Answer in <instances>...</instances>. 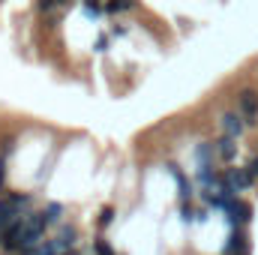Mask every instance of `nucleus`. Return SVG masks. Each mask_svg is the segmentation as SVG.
<instances>
[{"mask_svg":"<svg viewBox=\"0 0 258 255\" xmlns=\"http://www.w3.org/2000/svg\"><path fill=\"white\" fill-rule=\"evenodd\" d=\"M246 168H249V171H252V174L258 177V153H255V156H249V162H246Z\"/></svg>","mask_w":258,"mask_h":255,"instance_id":"17","label":"nucleus"},{"mask_svg":"<svg viewBox=\"0 0 258 255\" xmlns=\"http://www.w3.org/2000/svg\"><path fill=\"white\" fill-rule=\"evenodd\" d=\"M171 177H174V183H177V192H180V201H189L192 198V183H189V177L177 168V165H171Z\"/></svg>","mask_w":258,"mask_h":255,"instance_id":"8","label":"nucleus"},{"mask_svg":"<svg viewBox=\"0 0 258 255\" xmlns=\"http://www.w3.org/2000/svg\"><path fill=\"white\" fill-rule=\"evenodd\" d=\"M213 147H216V159H219V162H234V159H237V144H234V138L219 135V138L213 141Z\"/></svg>","mask_w":258,"mask_h":255,"instance_id":"7","label":"nucleus"},{"mask_svg":"<svg viewBox=\"0 0 258 255\" xmlns=\"http://www.w3.org/2000/svg\"><path fill=\"white\" fill-rule=\"evenodd\" d=\"M72 0H39V9L42 12H51V9H57V6H69Z\"/></svg>","mask_w":258,"mask_h":255,"instance_id":"13","label":"nucleus"},{"mask_svg":"<svg viewBox=\"0 0 258 255\" xmlns=\"http://www.w3.org/2000/svg\"><path fill=\"white\" fill-rule=\"evenodd\" d=\"M81 6H84V12H87L90 18L105 15V3H99V0H81Z\"/></svg>","mask_w":258,"mask_h":255,"instance_id":"11","label":"nucleus"},{"mask_svg":"<svg viewBox=\"0 0 258 255\" xmlns=\"http://www.w3.org/2000/svg\"><path fill=\"white\" fill-rule=\"evenodd\" d=\"M96 222H99V228H108V225L114 222V207H111V204H105V207L99 210V219H96Z\"/></svg>","mask_w":258,"mask_h":255,"instance_id":"12","label":"nucleus"},{"mask_svg":"<svg viewBox=\"0 0 258 255\" xmlns=\"http://www.w3.org/2000/svg\"><path fill=\"white\" fill-rule=\"evenodd\" d=\"M9 150H12V147H9ZM9 150H3V153H0V189H3V174H6V153H9Z\"/></svg>","mask_w":258,"mask_h":255,"instance_id":"16","label":"nucleus"},{"mask_svg":"<svg viewBox=\"0 0 258 255\" xmlns=\"http://www.w3.org/2000/svg\"><path fill=\"white\" fill-rule=\"evenodd\" d=\"M225 177H228V183L234 186V192H246L255 183V174H252L249 168H228Z\"/></svg>","mask_w":258,"mask_h":255,"instance_id":"6","label":"nucleus"},{"mask_svg":"<svg viewBox=\"0 0 258 255\" xmlns=\"http://www.w3.org/2000/svg\"><path fill=\"white\" fill-rule=\"evenodd\" d=\"M27 207H30V195L27 192H9L6 198H0V240H3V231L21 213H27Z\"/></svg>","mask_w":258,"mask_h":255,"instance_id":"1","label":"nucleus"},{"mask_svg":"<svg viewBox=\"0 0 258 255\" xmlns=\"http://www.w3.org/2000/svg\"><path fill=\"white\" fill-rule=\"evenodd\" d=\"M108 45H111L108 36H96V51H108Z\"/></svg>","mask_w":258,"mask_h":255,"instance_id":"15","label":"nucleus"},{"mask_svg":"<svg viewBox=\"0 0 258 255\" xmlns=\"http://www.w3.org/2000/svg\"><path fill=\"white\" fill-rule=\"evenodd\" d=\"M63 255H78V252H75V249H72V252H63Z\"/></svg>","mask_w":258,"mask_h":255,"instance_id":"18","label":"nucleus"},{"mask_svg":"<svg viewBox=\"0 0 258 255\" xmlns=\"http://www.w3.org/2000/svg\"><path fill=\"white\" fill-rule=\"evenodd\" d=\"M219 126H222V135H228V138H240L243 129H246V120H243L240 111H225V114L219 117Z\"/></svg>","mask_w":258,"mask_h":255,"instance_id":"4","label":"nucleus"},{"mask_svg":"<svg viewBox=\"0 0 258 255\" xmlns=\"http://www.w3.org/2000/svg\"><path fill=\"white\" fill-rule=\"evenodd\" d=\"M42 216H45V222L48 225H54V222H60V216H63V204H57V201H51L45 210H42Z\"/></svg>","mask_w":258,"mask_h":255,"instance_id":"9","label":"nucleus"},{"mask_svg":"<svg viewBox=\"0 0 258 255\" xmlns=\"http://www.w3.org/2000/svg\"><path fill=\"white\" fill-rule=\"evenodd\" d=\"M93 252H96V255H117L114 249H111V243H108V240H96V243H93Z\"/></svg>","mask_w":258,"mask_h":255,"instance_id":"14","label":"nucleus"},{"mask_svg":"<svg viewBox=\"0 0 258 255\" xmlns=\"http://www.w3.org/2000/svg\"><path fill=\"white\" fill-rule=\"evenodd\" d=\"M132 6H135V0H108L105 3V15H117V12L132 9Z\"/></svg>","mask_w":258,"mask_h":255,"instance_id":"10","label":"nucleus"},{"mask_svg":"<svg viewBox=\"0 0 258 255\" xmlns=\"http://www.w3.org/2000/svg\"><path fill=\"white\" fill-rule=\"evenodd\" d=\"M237 111L243 114L246 126H255L258 123V90H252V87L240 90V96H237Z\"/></svg>","mask_w":258,"mask_h":255,"instance_id":"3","label":"nucleus"},{"mask_svg":"<svg viewBox=\"0 0 258 255\" xmlns=\"http://www.w3.org/2000/svg\"><path fill=\"white\" fill-rule=\"evenodd\" d=\"M222 210H225V219L231 222V228H243L252 219V207L246 201H240V198H225Z\"/></svg>","mask_w":258,"mask_h":255,"instance_id":"2","label":"nucleus"},{"mask_svg":"<svg viewBox=\"0 0 258 255\" xmlns=\"http://www.w3.org/2000/svg\"><path fill=\"white\" fill-rule=\"evenodd\" d=\"M249 237H246V231L243 228H231V234H228V243H225V249L222 255H249Z\"/></svg>","mask_w":258,"mask_h":255,"instance_id":"5","label":"nucleus"}]
</instances>
